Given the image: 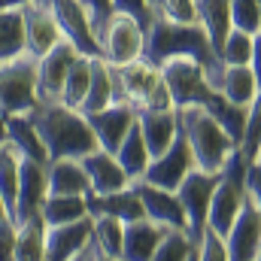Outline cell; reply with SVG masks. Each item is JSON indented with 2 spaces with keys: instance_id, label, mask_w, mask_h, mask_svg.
<instances>
[{
  "instance_id": "obj_1",
  "label": "cell",
  "mask_w": 261,
  "mask_h": 261,
  "mask_svg": "<svg viewBox=\"0 0 261 261\" xmlns=\"http://www.w3.org/2000/svg\"><path fill=\"white\" fill-rule=\"evenodd\" d=\"M31 122L40 134L46 152H49V161L82 158V155L97 149V140H94V130L88 125V119L79 110L64 107L61 100H40L31 110Z\"/></svg>"
},
{
  "instance_id": "obj_2",
  "label": "cell",
  "mask_w": 261,
  "mask_h": 261,
  "mask_svg": "<svg viewBox=\"0 0 261 261\" xmlns=\"http://www.w3.org/2000/svg\"><path fill=\"white\" fill-rule=\"evenodd\" d=\"M179 55H189V58L200 61V67L206 70V79H213L216 70L222 67L210 37H206V31L200 24H176V21L152 15V21L146 28L143 58L149 64L161 67L167 58H179Z\"/></svg>"
},
{
  "instance_id": "obj_3",
  "label": "cell",
  "mask_w": 261,
  "mask_h": 261,
  "mask_svg": "<svg viewBox=\"0 0 261 261\" xmlns=\"http://www.w3.org/2000/svg\"><path fill=\"white\" fill-rule=\"evenodd\" d=\"M179 134L189 140V149L195 155V167L206 173H222L231 155L237 152V140L222 128L203 107H176Z\"/></svg>"
},
{
  "instance_id": "obj_4",
  "label": "cell",
  "mask_w": 261,
  "mask_h": 261,
  "mask_svg": "<svg viewBox=\"0 0 261 261\" xmlns=\"http://www.w3.org/2000/svg\"><path fill=\"white\" fill-rule=\"evenodd\" d=\"M246 170H249V161L234 152L231 161L225 164V170L219 173V182H216V192L210 200V216H206V228H213L216 234H228L234 219L240 216L243 203H246Z\"/></svg>"
},
{
  "instance_id": "obj_5",
  "label": "cell",
  "mask_w": 261,
  "mask_h": 261,
  "mask_svg": "<svg viewBox=\"0 0 261 261\" xmlns=\"http://www.w3.org/2000/svg\"><path fill=\"white\" fill-rule=\"evenodd\" d=\"M37 64L40 58L34 55H18L9 61H0V110L6 116H21L31 113L40 103L37 94Z\"/></svg>"
},
{
  "instance_id": "obj_6",
  "label": "cell",
  "mask_w": 261,
  "mask_h": 261,
  "mask_svg": "<svg viewBox=\"0 0 261 261\" xmlns=\"http://www.w3.org/2000/svg\"><path fill=\"white\" fill-rule=\"evenodd\" d=\"M94 37H97V46H100V58L110 67H122L143 58L146 31L137 24V18H130L125 12H113L94 31Z\"/></svg>"
},
{
  "instance_id": "obj_7",
  "label": "cell",
  "mask_w": 261,
  "mask_h": 261,
  "mask_svg": "<svg viewBox=\"0 0 261 261\" xmlns=\"http://www.w3.org/2000/svg\"><path fill=\"white\" fill-rule=\"evenodd\" d=\"M158 70H161V79L167 82V88H170L176 107H192V103L203 107V103L216 94V88H213L210 79H206V70L200 67V61L189 58V55L167 58Z\"/></svg>"
},
{
  "instance_id": "obj_8",
  "label": "cell",
  "mask_w": 261,
  "mask_h": 261,
  "mask_svg": "<svg viewBox=\"0 0 261 261\" xmlns=\"http://www.w3.org/2000/svg\"><path fill=\"white\" fill-rule=\"evenodd\" d=\"M216 182H219V173H206V170H189V176L179 182L176 197H179V206L186 213V231L192 237H200L203 228H206V216H210V200L216 192Z\"/></svg>"
},
{
  "instance_id": "obj_9",
  "label": "cell",
  "mask_w": 261,
  "mask_h": 261,
  "mask_svg": "<svg viewBox=\"0 0 261 261\" xmlns=\"http://www.w3.org/2000/svg\"><path fill=\"white\" fill-rule=\"evenodd\" d=\"M49 6H52V15H55L61 37L67 43L85 58H100V46H97L94 28H91L88 9L79 0H49Z\"/></svg>"
},
{
  "instance_id": "obj_10",
  "label": "cell",
  "mask_w": 261,
  "mask_h": 261,
  "mask_svg": "<svg viewBox=\"0 0 261 261\" xmlns=\"http://www.w3.org/2000/svg\"><path fill=\"white\" fill-rule=\"evenodd\" d=\"M189 170H195V155L189 149V140L179 134L164 155H158V158L149 161L143 182L158 186V189H167V192H176L179 182L189 176Z\"/></svg>"
},
{
  "instance_id": "obj_11",
  "label": "cell",
  "mask_w": 261,
  "mask_h": 261,
  "mask_svg": "<svg viewBox=\"0 0 261 261\" xmlns=\"http://www.w3.org/2000/svg\"><path fill=\"white\" fill-rule=\"evenodd\" d=\"M21 18H24V43H28V55L43 58L49 55L64 37L61 28L52 15L49 0H31L28 6H21Z\"/></svg>"
},
{
  "instance_id": "obj_12",
  "label": "cell",
  "mask_w": 261,
  "mask_h": 261,
  "mask_svg": "<svg viewBox=\"0 0 261 261\" xmlns=\"http://www.w3.org/2000/svg\"><path fill=\"white\" fill-rule=\"evenodd\" d=\"M49 197V179H46V164L21 158L18 161V200H15V213L12 222L21 225L34 216L43 213V203Z\"/></svg>"
},
{
  "instance_id": "obj_13",
  "label": "cell",
  "mask_w": 261,
  "mask_h": 261,
  "mask_svg": "<svg viewBox=\"0 0 261 261\" xmlns=\"http://www.w3.org/2000/svg\"><path fill=\"white\" fill-rule=\"evenodd\" d=\"M88 119V125L94 130V140H97V149H103V152H119V146H122V140L128 137V130L137 125V110L125 103V100H119V103H113V107H107V110H100V113H91V116H85Z\"/></svg>"
},
{
  "instance_id": "obj_14",
  "label": "cell",
  "mask_w": 261,
  "mask_h": 261,
  "mask_svg": "<svg viewBox=\"0 0 261 261\" xmlns=\"http://www.w3.org/2000/svg\"><path fill=\"white\" fill-rule=\"evenodd\" d=\"M258 246H261V213H258V206L246 197L240 216L234 219L231 231L225 234L228 261H255Z\"/></svg>"
},
{
  "instance_id": "obj_15",
  "label": "cell",
  "mask_w": 261,
  "mask_h": 261,
  "mask_svg": "<svg viewBox=\"0 0 261 261\" xmlns=\"http://www.w3.org/2000/svg\"><path fill=\"white\" fill-rule=\"evenodd\" d=\"M137 189V195L143 200V210H146V219L155 222L158 228L164 231H186V213L179 206V197L176 192H167V189H158V186H149L143 179L130 182Z\"/></svg>"
},
{
  "instance_id": "obj_16",
  "label": "cell",
  "mask_w": 261,
  "mask_h": 261,
  "mask_svg": "<svg viewBox=\"0 0 261 261\" xmlns=\"http://www.w3.org/2000/svg\"><path fill=\"white\" fill-rule=\"evenodd\" d=\"M79 161H82V170L88 176V189H91L88 195H113V192H122L130 186L128 173L122 170V164L113 152L94 149V152L82 155Z\"/></svg>"
},
{
  "instance_id": "obj_17",
  "label": "cell",
  "mask_w": 261,
  "mask_h": 261,
  "mask_svg": "<svg viewBox=\"0 0 261 261\" xmlns=\"http://www.w3.org/2000/svg\"><path fill=\"white\" fill-rule=\"evenodd\" d=\"M94 231V219L85 216L70 225H55L46 228V261H73L82 255Z\"/></svg>"
},
{
  "instance_id": "obj_18",
  "label": "cell",
  "mask_w": 261,
  "mask_h": 261,
  "mask_svg": "<svg viewBox=\"0 0 261 261\" xmlns=\"http://www.w3.org/2000/svg\"><path fill=\"white\" fill-rule=\"evenodd\" d=\"M76 49L61 40L49 55H43L40 58V64H37V94H40V100H61V88H64V76L70 64L76 61Z\"/></svg>"
},
{
  "instance_id": "obj_19",
  "label": "cell",
  "mask_w": 261,
  "mask_h": 261,
  "mask_svg": "<svg viewBox=\"0 0 261 261\" xmlns=\"http://www.w3.org/2000/svg\"><path fill=\"white\" fill-rule=\"evenodd\" d=\"M210 85L234 107H246L258 97V82L249 64H222L216 70V76L210 79Z\"/></svg>"
},
{
  "instance_id": "obj_20",
  "label": "cell",
  "mask_w": 261,
  "mask_h": 261,
  "mask_svg": "<svg viewBox=\"0 0 261 261\" xmlns=\"http://www.w3.org/2000/svg\"><path fill=\"white\" fill-rule=\"evenodd\" d=\"M113 70H116V82H119L122 100L130 103L134 110H140V103L146 100V94L152 91V85L161 79V70L155 64H149L146 58H137L130 64L113 67Z\"/></svg>"
},
{
  "instance_id": "obj_21",
  "label": "cell",
  "mask_w": 261,
  "mask_h": 261,
  "mask_svg": "<svg viewBox=\"0 0 261 261\" xmlns=\"http://www.w3.org/2000/svg\"><path fill=\"white\" fill-rule=\"evenodd\" d=\"M122 100V91H119V82H116V70L107 64L103 58H94L91 61V82H88V94L79 107L82 116H91V113H100L113 103Z\"/></svg>"
},
{
  "instance_id": "obj_22",
  "label": "cell",
  "mask_w": 261,
  "mask_h": 261,
  "mask_svg": "<svg viewBox=\"0 0 261 261\" xmlns=\"http://www.w3.org/2000/svg\"><path fill=\"white\" fill-rule=\"evenodd\" d=\"M137 125H140V134L149 146V155L158 158L164 155L173 140L179 137V119H176V110L170 113H149V110H137Z\"/></svg>"
},
{
  "instance_id": "obj_23",
  "label": "cell",
  "mask_w": 261,
  "mask_h": 261,
  "mask_svg": "<svg viewBox=\"0 0 261 261\" xmlns=\"http://www.w3.org/2000/svg\"><path fill=\"white\" fill-rule=\"evenodd\" d=\"M88 200V216H113L119 222H137V219H146V210H143V200L137 195V189L128 186L122 192H113V195H85Z\"/></svg>"
},
{
  "instance_id": "obj_24",
  "label": "cell",
  "mask_w": 261,
  "mask_h": 261,
  "mask_svg": "<svg viewBox=\"0 0 261 261\" xmlns=\"http://www.w3.org/2000/svg\"><path fill=\"white\" fill-rule=\"evenodd\" d=\"M6 143L21 155V158H31V161H40V164H49V152L40 140V134L31 122V113H21V116H6Z\"/></svg>"
},
{
  "instance_id": "obj_25",
  "label": "cell",
  "mask_w": 261,
  "mask_h": 261,
  "mask_svg": "<svg viewBox=\"0 0 261 261\" xmlns=\"http://www.w3.org/2000/svg\"><path fill=\"white\" fill-rule=\"evenodd\" d=\"M46 179H49V195H88V176L82 170L79 158H55L46 164Z\"/></svg>"
},
{
  "instance_id": "obj_26",
  "label": "cell",
  "mask_w": 261,
  "mask_h": 261,
  "mask_svg": "<svg viewBox=\"0 0 261 261\" xmlns=\"http://www.w3.org/2000/svg\"><path fill=\"white\" fill-rule=\"evenodd\" d=\"M164 228H158L149 219H137L125 225V240H122V258L125 261H149L155 246L161 243Z\"/></svg>"
},
{
  "instance_id": "obj_27",
  "label": "cell",
  "mask_w": 261,
  "mask_h": 261,
  "mask_svg": "<svg viewBox=\"0 0 261 261\" xmlns=\"http://www.w3.org/2000/svg\"><path fill=\"white\" fill-rule=\"evenodd\" d=\"M197 24L206 31L216 55L225 43V37L234 31L231 24V0H197Z\"/></svg>"
},
{
  "instance_id": "obj_28",
  "label": "cell",
  "mask_w": 261,
  "mask_h": 261,
  "mask_svg": "<svg viewBox=\"0 0 261 261\" xmlns=\"http://www.w3.org/2000/svg\"><path fill=\"white\" fill-rule=\"evenodd\" d=\"M15 261H46V222L34 216L15 225Z\"/></svg>"
},
{
  "instance_id": "obj_29",
  "label": "cell",
  "mask_w": 261,
  "mask_h": 261,
  "mask_svg": "<svg viewBox=\"0 0 261 261\" xmlns=\"http://www.w3.org/2000/svg\"><path fill=\"white\" fill-rule=\"evenodd\" d=\"M116 158H119V164H122V170L128 173L130 182H137V179L146 176V167H149L152 155H149V146H146V140H143V134H140V125H134V128L128 130V137L122 140Z\"/></svg>"
},
{
  "instance_id": "obj_30",
  "label": "cell",
  "mask_w": 261,
  "mask_h": 261,
  "mask_svg": "<svg viewBox=\"0 0 261 261\" xmlns=\"http://www.w3.org/2000/svg\"><path fill=\"white\" fill-rule=\"evenodd\" d=\"M40 216H43L46 228L70 225V222H79V219L88 216V200L82 195H49Z\"/></svg>"
},
{
  "instance_id": "obj_31",
  "label": "cell",
  "mask_w": 261,
  "mask_h": 261,
  "mask_svg": "<svg viewBox=\"0 0 261 261\" xmlns=\"http://www.w3.org/2000/svg\"><path fill=\"white\" fill-rule=\"evenodd\" d=\"M28 52L21 9H0V61L18 58Z\"/></svg>"
},
{
  "instance_id": "obj_32",
  "label": "cell",
  "mask_w": 261,
  "mask_h": 261,
  "mask_svg": "<svg viewBox=\"0 0 261 261\" xmlns=\"http://www.w3.org/2000/svg\"><path fill=\"white\" fill-rule=\"evenodd\" d=\"M91 61L94 58H85V55H76V61L70 64L64 76V88H61V103L79 110L85 94H88V82H91Z\"/></svg>"
},
{
  "instance_id": "obj_33",
  "label": "cell",
  "mask_w": 261,
  "mask_h": 261,
  "mask_svg": "<svg viewBox=\"0 0 261 261\" xmlns=\"http://www.w3.org/2000/svg\"><path fill=\"white\" fill-rule=\"evenodd\" d=\"M91 240L107 252V255H116L122 258V240H125V222L113 219V216H94V231H91Z\"/></svg>"
},
{
  "instance_id": "obj_34",
  "label": "cell",
  "mask_w": 261,
  "mask_h": 261,
  "mask_svg": "<svg viewBox=\"0 0 261 261\" xmlns=\"http://www.w3.org/2000/svg\"><path fill=\"white\" fill-rule=\"evenodd\" d=\"M195 252V237L189 231H164L149 261H189Z\"/></svg>"
},
{
  "instance_id": "obj_35",
  "label": "cell",
  "mask_w": 261,
  "mask_h": 261,
  "mask_svg": "<svg viewBox=\"0 0 261 261\" xmlns=\"http://www.w3.org/2000/svg\"><path fill=\"white\" fill-rule=\"evenodd\" d=\"M252 49H255V34L246 31H231L219 49V61L222 64H249L252 61Z\"/></svg>"
},
{
  "instance_id": "obj_36",
  "label": "cell",
  "mask_w": 261,
  "mask_h": 261,
  "mask_svg": "<svg viewBox=\"0 0 261 261\" xmlns=\"http://www.w3.org/2000/svg\"><path fill=\"white\" fill-rule=\"evenodd\" d=\"M258 149H261V91L258 97L249 103V113H246V128H243V137H240V146L237 152L252 164L258 158Z\"/></svg>"
},
{
  "instance_id": "obj_37",
  "label": "cell",
  "mask_w": 261,
  "mask_h": 261,
  "mask_svg": "<svg viewBox=\"0 0 261 261\" xmlns=\"http://www.w3.org/2000/svg\"><path fill=\"white\" fill-rule=\"evenodd\" d=\"M152 15L176 21V24H197V0H149Z\"/></svg>"
},
{
  "instance_id": "obj_38",
  "label": "cell",
  "mask_w": 261,
  "mask_h": 261,
  "mask_svg": "<svg viewBox=\"0 0 261 261\" xmlns=\"http://www.w3.org/2000/svg\"><path fill=\"white\" fill-rule=\"evenodd\" d=\"M231 24L246 34L261 31V0H231Z\"/></svg>"
},
{
  "instance_id": "obj_39",
  "label": "cell",
  "mask_w": 261,
  "mask_h": 261,
  "mask_svg": "<svg viewBox=\"0 0 261 261\" xmlns=\"http://www.w3.org/2000/svg\"><path fill=\"white\" fill-rule=\"evenodd\" d=\"M197 261H228V249H225V237L216 234L213 228H203V234L195 240Z\"/></svg>"
},
{
  "instance_id": "obj_40",
  "label": "cell",
  "mask_w": 261,
  "mask_h": 261,
  "mask_svg": "<svg viewBox=\"0 0 261 261\" xmlns=\"http://www.w3.org/2000/svg\"><path fill=\"white\" fill-rule=\"evenodd\" d=\"M140 110H149V113H170V110H176V100H173V94H170V88H167L164 79H158L152 85V91L146 94V100L140 103Z\"/></svg>"
},
{
  "instance_id": "obj_41",
  "label": "cell",
  "mask_w": 261,
  "mask_h": 261,
  "mask_svg": "<svg viewBox=\"0 0 261 261\" xmlns=\"http://www.w3.org/2000/svg\"><path fill=\"white\" fill-rule=\"evenodd\" d=\"M113 12H125L130 18H137V24L146 31L152 21V6L149 0H113Z\"/></svg>"
},
{
  "instance_id": "obj_42",
  "label": "cell",
  "mask_w": 261,
  "mask_h": 261,
  "mask_svg": "<svg viewBox=\"0 0 261 261\" xmlns=\"http://www.w3.org/2000/svg\"><path fill=\"white\" fill-rule=\"evenodd\" d=\"M0 261H15V222L9 216L0 219Z\"/></svg>"
},
{
  "instance_id": "obj_43",
  "label": "cell",
  "mask_w": 261,
  "mask_h": 261,
  "mask_svg": "<svg viewBox=\"0 0 261 261\" xmlns=\"http://www.w3.org/2000/svg\"><path fill=\"white\" fill-rule=\"evenodd\" d=\"M79 3L88 9V15H91V28H94V31L113 15V0H79Z\"/></svg>"
},
{
  "instance_id": "obj_44",
  "label": "cell",
  "mask_w": 261,
  "mask_h": 261,
  "mask_svg": "<svg viewBox=\"0 0 261 261\" xmlns=\"http://www.w3.org/2000/svg\"><path fill=\"white\" fill-rule=\"evenodd\" d=\"M246 197L261 213V164H249V170H246Z\"/></svg>"
},
{
  "instance_id": "obj_45",
  "label": "cell",
  "mask_w": 261,
  "mask_h": 261,
  "mask_svg": "<svg viewBox=\"0 0 261 261\" xmlns=\"http://www.w3.org/2000/svg\"><path fill=\"white\" fill-rule=\"evenodd\" d=\"M82 258L85 261H125V258H116V255H107L94 240H88V246L82 249Z\"/></svg>"
},
{
  "instance_id": "obj_46",
  "label": "cell",
  "mask_w": 261,
  "mask_h": 261,
  "mask_svg": "<svg viewBox=\"0 0 261 261\" xmlns=\"http://www.w3.org/2000/svg\"><path fill=\"white\" fill-rule=\"evenodd\" d=\"M252 73H255V82H258V91H261V34H255V49H252Z\"/></svg>"
},
{
  "instance_id": "obj_47",
  "label": "cell",
  "mask_w": 261,
  "mask_h": 261,
  "mask_svg": "<svg viewBox=\"0 0 261 261\" xmlns=\"http://www.w3.org/2000/svg\"><path fill=\"white\" fill-rule=\"evenodd\" d=\"M31 0H0V9H21V6H28Z\"/></svg>"
},
{
  "instance_id": "obj_48",
  "label": "cell",
  "mask_w": 261,
  "mask_h": 261,
  "mask_svg": "<svg viewBox=\"0 0 261 261\" xmlns=\"http://www.w3.org/2000/svg\"><path fill=\"white\" fill-rule=\"evenodd\" d=\"M0 143H6V113L0 110Z\"/></svg>"
},
{
  "instance_id": "obj_49",
  "label": "cell",
  "mask_w": 261,
  "mask_h": 261,
  "mask_svg": "<svg viewBox=\"0 0 261 261\" xmlns=\"http://www.w3.org/2000/svg\"><path fill=\"white\" fill-rule=\"evenodd\" d=\"M252 164H261V149H258V158H255V161H252Z\"/></svg>"
},
{
  "instance_id": "obj_50",
  "label": "cell",
  "mask_w": 261,
  "mask_h": 261,
  "mask_svg": "<svg viewBox=\"0 0 261 261\" xmlns=\"http://www.w3.org/2000/svg\"><path fill=\"white\" fill-rule=\"evenodd\" d=\"M189 261H197V252H192V255H189Z\"/></svg>"
},
{
  "instance_id": "obj_51",
  "label": "cell",
  "mask_w": 261,
  "mask_h": 261,
  "mask_svg": "<svg viewBox=\"0 0 261 261\" xmlns=\"http://www.w3.org/2000/svg\"><path fill=\"white\" fill-rule=\"evenodd\" d=\"M255 261H261V246H258V255H255Z\"/></svg>"
},
{
  "instance_id": "obj_52",
  "label": "cell",
  "mask_w": 261,
  "mask_h": 261,
  "mask_svg": "<svg viewBox=\"0 0 261 261\" xmlns=\"http://www.w3.org/2000/svg\"><path fill=\"white\" fill-rule=\"evenodd\" d=\"M73 261H85V258H82V255H79V258H73Z\"/></svg>"
}]
</instances>
